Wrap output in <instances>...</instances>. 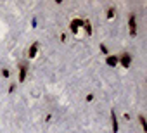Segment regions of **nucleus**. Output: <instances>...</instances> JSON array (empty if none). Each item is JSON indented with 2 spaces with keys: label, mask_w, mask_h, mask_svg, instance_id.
Masks as SVG:
<instances>
[{
  "label": "nucleus",
  "mask_w": 147,
  "mask_h": 133,
  "mask_svg": "<svg viewBox=\"0 0 147 133\" xmlns=\"http://www.w3.org/2000/svg\"><path fill=\"white\" fill-rule=\"evenodd\" d=\"M59 38H61V42H66V33H61V36H59Z\"/></svg>",
  "instance_id": "nucleus-14"
},
{
  "label": "nucleus",
  "mask_w": 147,
  "mask_h": 133,
  "mask_svg": "<svg viewBox=\"0 0 147 133\" xmlns=\"http://www.w3.org/2000/svg\"><path fill=\"white\" fill-rule=\"evenodd\" d=\"M118 64H121L125 69H126V68H130V64H131V54L125 52V54L118 55Z\"/></svg>",
  "instance_id": "nucleus-3"
},
{
  "label": "nucleus",
  "mask_w": 147,
  "mask_h": 133,
  "mask_svg": "<svg viewBox=\"0 0 147 133\" xmlns=\"http://www.w3.org/2000/svg\"><path fill=\"white\" fill-rule=\"evenodd\" d=\"M128 31H130L131 36L137 35V16H135L133 12L128 16Z\"/></svg>",
  "instance_id": "nucleus-2"
},
{
  "label": "nucleus",
  "mask_w": 147,
  "mask_h": 133,
  "mask_svg": "<svg viewBox=\"0 0 147 133\" xmlns=\"http://www.w3.org/2000/svg\"><path fill=\"white\" fill-rule=\"evenodd\" d=\"M106 64L109 68H116L118 66V55H107L106 57Z\"/></svg>",
  "instance_id": "nucleus-7"
},
{
  "label": "nucleus",
  "mask_w": 147,
  "mask_h": 133,
  "mask_svg": "<svg viewBox=\"0 0 147 133\" xmlns=\"http://www.w3.org/2000/svg\"><path fill=\"white\" fill-rule=\"evenodd\" d=\"M2 76H4V78H9V76H11V71H9V69H2Z\"/></svg>",
  "instance_id": "nucleus-12"
},
{
  "label": "nucleus",
  "mask_w": 147,
  "mask_h": 133,
  "mask_svg": "<svg viewBox=\"0 0 147 133\" xmlns=\"http://www.w3.org/2000/svg\"><path fill=\"white\" fill-rule=\"evenodd\" d=\"M26 75H28V66L26 64H21L19 66V83H24Z\"/></svg>",
  "instance_id": "nucleus-5"
},
{
  "label": "nucleus",
  "mask_w": 147,
  "mask_h": 133,
  "mask_svg": "<svg viewBox=\"0 0 147 133\" xmlns=\"http://www.w3.org/2000/svg\"><path fill=\"white\" fill-rule=\"evenodd\" d=\"M92 100H94V95H92V93H88V95H87V102H92Z\"/></svg>",
  "instance_id": "nucleus-13"
},
{
  "label": "nucleus",
  "mask_w": 147,
  "mask_h": 133,
  "mask_svg": "<svg viewBox=\"0 0 147 133\" xmlns=\"http://www.w3.org/2000/svg\"><path fill=\"white\" fill-rule=\"evenodd\" d=\"M38 48H40L38 42H33V43H31V47H30V50H28V57H30V59H35V57H36V54H38Z\"/></svg>",
  "instance_id": "nucleus-4"
},
{
  "label": "nucleus",
  "mask_w": 147,
  "mask_h": 133,
  "mask_svg": "<svg viewBox=\"0 0 147 133\" xmlns=\"http://www.w3.org/2000/svg\"><path fill=\"white\" fill-rule=\"evenodd\" d=\"M111 123H113V133H118L119 131V123H118V118H116L114 111H111Z\"/></svg>",
  "instance_id": "nucleus-6"
},
{
  "label": "nucleus",
  "mask_w": 147,
  "mask_h": 133,
  "mask_svg": "<svg viewBox=\"0 0 147 133\" xmlns=\"http://www.w3.org/2000/svg\"><path fill=\"white\" fill-rule=\"evenodd\" d=\"M82 28H85V33L87 35H92V23L88 19H83V26Z\"/></svg>",
  "instance_id": "nucleus-8"
},
{
  "label": "nucleus",
  "mask_w": 147,
  "mask_h": 133,
  "mask_svg": "<svg viewBox=\"0 0 147 133\" xmlns=\"http://www.w3.org/2000/svg\"><path fill=\"white\" fill-rule=\"evenodd\" d=\"M138 123H140V126H142V130L144 131H147V121H145V116H138Z\"/></svg>",
  "instance_id": "nucleus-9"
},
{
  "label": "nucleus",
  "mask_w": 147,
  "mask_h": 133,
  "mask_svg": "<svg viewBox=\"0 0 147 133\" xmlns=\"http://www.w3.org/2000/svg\"><path fill=\"white\" fill-rule=\"evenodd\" d=\"M114 14H116V9H114V7H109V9H107V19H113Z\"/></svg>",
  "instance_id": "nucleus-10"
},
{
  "label": "nucleus",
  "mask_w": 147,
  "mask_h": 133,
  "mask_svg": "<svg viewBox=\"0 0 147 133\" xmlns=\"http://www.w3.org/2000/svg\"><path fill=\"white\" fill-rule=\"evenodd\" d=\"M82 26H83V19H80V17L71 19V23H69V30H71L73 35H78V31L82 30Z\"/></svg>",
  "instance_id": "nucleus-1"
},
{
  "label": "nucleus",
  "mask_w": 147,
  "mask_h": 133,
  "mask_svg": "<svg viewBox=\"0 0 147 133\" xmlns=\"http://www.w3.org/2000/svg\"><path fill=\"white\" fill-rule=\"evenodd\" d=\"M100 52H102L104 55H107V47H106L104 43H100Z\"/></svg>",
  "instance_id": "nucleus-11"
}]
</instances>
